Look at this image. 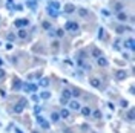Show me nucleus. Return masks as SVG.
<instances>
[{
	"label": "nucleus",
	"mask_w": 135,
	"mask_h": 133,
	"mask_svg": "<svg viewBox=\"0 0 135 133\" xmlns=\"http://www.w3.org/2000/svg\"><path fill=\"white\" fill-rule=\"evenodd\" d=\"M23 89L26 90V92H35V90H37V86H35V84H31V83H25Z\"/></svg>",
	"instance_id": "obj_6"
},
{
	"label": "nucleus",
	"mask_w": 135,
	"mask_h": 133,
	"mask_svg": "<svg viewBox=\"0 0 135 133\" xmlns=\"http://www.w3.org/2000/svg\"><path fill=\"white\" fill-rule=\"evenodd\" d=\"M20 87H22V81L20 80H14V81H12V89L18 90Z\"/></svg>",
	"instance_id": "obj_17"
},
{
	"label": "nucleus",
	"mask_w": 135,
	"mask_h": 133,
	"mask_svg": "<svg viewBox=\"0 0 135 133\" xmlns=\"http://www.w3.org/2000/svg\"><path fill=\"white\" fill-rule=\"evenodd\" d=\"M48 14H49L51 17H54V18H55L57 15H58V12H57L55 9H52V8H49V6H48Z\"/></svg>",
	"instance_id": "obj_20"
},
{
	"label": "nucleus",
	"mask_w": 135,
	"mask_h": 133,
	"mask_svg": "<svg viewBox=\"0 0 135 133\" xmlns=\"http://www.w3.org/2000/svg\"><path fill=\"white\" fill-rule=\"evenodd\" d=\"M28 23H29V21H28L26 18H18V20L14 21V26L18 28V29H23L25 26H28Z\"/></svg>",
	"instance_id": "obj_4"
},
{
	"label": "nucleus",
	"mask_w": 135,
	"mask_h": 133,
	"mask_svg": "<svg viewBox=\"0 0 135 133\" xmlns=\"http://www.w3.org/2000/svg\"><path fill=\"white\" fill-rule=\"evenodd\" d=\"M32 101H38V95H35V93H34V95H32Z\"/></svg>",
	"instance_id": "obj_37"
},
{
	"label": "nucleus",
	"mask_w": 135,
	"mask_h": 133,
	"mask_svg": "<svg viewBox=\"0 0 135 133\" xmlns=\"http://www.w3.org/2000/svg\"><path fill=\"white\" fill-rule=\"evenodd\" d=\"M120 104H121V107H127V104H129V103H127L126 99H123V101L120 103Z\"/></svg>",
	"instance_id": "obj_35"
},
{
	"label": "nucleus",
	"mask_w": 135,
	"mask_h": 133,
	"mask_svg": "<svg viewBox=\"0 0 135 133\" xmlns=\"http://www.w3.org/2000/svg\"><path fill=\"white\" fill-rule=\"evenodd\" d=\"M32 133H38V132H32Z\"/></svg>",
	"instance_id": "obj_42"
},
{
	"label": "nucleus",
	"mask_w": 135,
	"mask_h": 133,
	"mask_svg": "<svg viewBox=\"0 0 135 133\" xmlns=\"http://www.w3.org/2000/svg\"><path fill=\"white\" fill-rule=\"evenodd\" d=\"M41 26H43L45 29H48V31H49V29H51V23H49V21H43V23H41Z\"/></svg>",
	"instance_id": "obj_28"
},
{
	"label": "nucleus",
	"mask_w": 135,
	"mask_h": 133,
	"mask_svg": "<svg viewBox=\"0 0 135 133\" xmlns=\"http://www.w3.org/2000/svg\"><path fill=\"white\" fill-rule=\"evenodd\" d=\"M115 78H117L118 81H123L127 78V72L126 70H117V73H115Z\"/></svg>",
	"instance_id": "obj_5"
},
{
	"label": "nucleus",
	"mask_w": 135,
	"mask_h": 133,
	"mask_svg": "<svg viewBox=\"0 0 135 133\" xmlns=\"http://www.w3.org/2000/svg\"><path fill=\"white\" fill-rule=\"evenodd\" d=\"M78 14H80V17H88V9H85V8H80L78 9Z\"/></svg>",
	"instance_id": "obj_24"
},
{
	"label": "nucleus",
	"mask_w": 135,
	"mask_h": 133,
	"mask_svg": "<svg viewBox=\"0 0 135 133\" xmlns=\"http://www.w3.org/2000/svg\"><path fill=\"white\" fill-rule=\"evenodd\" d=\"M15 9H17V11H22L23 8H22V5H17V6H15Z\"/></svg>",
	"instance_id": "obj_41"
},
{
	"label": "nucleus",
	"mask_w": 135,
	"mask_h": 133,
	"mask_svg": "<svg viewBox=\"0 0 135 133\" xmlns=\"http://www.w3.org/2000/svg\"><path fill=\"white\" fill-rule=\"evenodd\" d=\"M52 49H54V51L58 49V41H54V43H52Z\"/></svg>",
	"instance_id": "obj_34"
},
{
	"label": "nucleus",
	"mask_w": 135,
	"mask_h": 133,
	"mask_svg": "<svg viewBox=\"0 0 135 133\" xmlns=\"http://www.w3.org/2000/svg\"><path fill=\"white\" fill-rule=\"evenodd\" d=\"M49 8H52V9H55V11H58V9H60V3L55 2V0H52V2H49Z\"/></svg>",
	"instance_id": "obj_13"
},
{
	"label": "nucleus",
	"mask_w": 135,
	"mask_h": 133,
	"mask_svg": "<svg viewBox=\"0 0 135 133\" xmlns=\"http://www.w3.org/2000/svg\"><path fill=\"white\" fill-rule=\"evenodd\" d=\"M91 115H94V118H100L101 113H100V110H95V112H94V113H91Z\"/></svg>",
	"instance_id": "obj_32"
},
{
	"label": "nucleus",
	"mask_w": 135,
	"mask_h": 133,
	"mask_svg": "<svg viewBox=\"0 0 135 133\" xmlns=\"http://www.w3.org/2000/svg\"><path fill=\"white\" fill-rule=\"evenodd\" d=\"M89 83H91V86L95 87V89H100V87H101V83H100V80H98V78H91Z\"/></svg>",
	"instance_id": "obj_9"
},
{
	"label": "nucleus",
	"mask_w": 135,
	"mask_h": 133,
	"mask_svg": "<svg viewBox=\"0 0 135 133\" xmlns=\"http://www.w3.org/2000/svg\"><path fill=\"white\" fill-rule=\"evenodd\" d=\"M97 64H98L100 67H106V66L109 64V61L106 60L104 57H98V58H97Z\"/></svg>",
	"instance_id": "obj_8"
},
{
	"label": "nucleus",
	"mask_w": 135,
	"mask_h": 133,
	"mask_svg": "<svg viewBox=\"0 0 135 133\" xmlns=\"http://www.w3.org/2000/svg\"><path fill=\"white\" fill-rule=\"evenodd\" d=\"M123 3L121 2H117V3H114V11H117V12H121V9H123Z\"/></svg>",
	"instance_id": "obj_14"
},
{
	"label": "nucleus",
	"mask_w": 135,
	"mask_h": 133,
	"mask_svg": "<svg viewBox=\"0 0 135 133\" xmlns=\"http://www.w3.org/2000/svg\"><path fill=\"white\" fill-rule=\"evenodd\" d=\"M127 31H132V28H127V26H118L117 28L118 34H123V32H127Z\"/></svg>",
	"instance_id": "obj_16"
},
{
	"label": "nucleus",
	"mask_w": 135,
	"mask_h": 133,
	"mask_svg": "<svg viewBox=\"0 0 135 133\" xmlns=\"http://www.w3.org/2000/svg\"><path fill=\"white\" fill-rule=\"evenodd\" d=\"M103 31H104L103 28H100V29H98V38H103V35H104V32H103Z\"/></svg>",
	"instance_id": "obj_33"
},
{
	"label": "nucleus",
	"mask_w": 135,
	"mask_h": 133,
	"mask_svg": "<svg viewBox=\"0 0 135 133\" xmlns=\"http://www.w3.org/2000/svg\"><path fill=\"white\" fill-rule=\"evenodd\" d=\"M40 98H43V99H49V98H51V92H48V90L41 92V93H40Z\"/></svg>",
	"instance_id": "obj_22"
},
{
	"label": "nucleus",
	"mask_w": 135,
	"mask_h": 133,
	"mask_svg": "<svg viewBox=\"0 0 135 133\" xmlns=\"http://www.w3.org/2000/svg\"><path fill=\"white\" fill-rule=\"evenodd\" d=\"M68 103H69V109H72V110H80V109H81L80 103L75 101V99H72V101H68Z\"/></svg>",
	"instance_id": "obj_7"
},
{
	"label": "nucleus",
	"mask_w": 135,
	"mask_h": 133,
	"mask_svg": "<svg viewBox=\"0 0 135 133\" xmlns=\"http://www.w3.org/2000/svg\"><path fill=\"white\" fill-rule=\"evenodd\" d=\"M49 83H51L49 78H46V77H45V78H41V80H40V83H38V84H40L41 87H48V86H49Z\"/></svg>",
	"instance_id": "obj_15"
},
{
	"label": "nucleus",
	"mask_w": 135,
	"mask_h": 133,
	"mask_svg": "<svg viewBox=\"0 0 135 133\" xmlns=\"http://www.w3.org/2000/svg\"><path fill=\"white\" fill-rule=\"evenodd\" d=\"M74 11H75V6H74L72 3H68V5L65 6V12L66 14H72Z\"/></svg>",
	"instance_id": "obj_10"
},
{
	"label": "nucleus",
	"mask_w": 135,
	"mask_h": 133,
	"mask_svg": "<svg viewBox=\"0 0 135 133\" xmlns=\"http://www.w3.org/2000/svg\"><path fill=\"white\" fill-rule=\"evenodd\" d=\"M25 106H26V99L22 98L20 101H18V104L14 106V113H22V112H23V109H25Z\"/></svg>",
	"instance_id": "obj_1"
},
{
	"label": "nucleus",
	"mask_w": 135,
	"mask_h": 133,
	"mask_svg": "<svg viewBox=\"0 0 135 133\" xmlns=\"http://www.w3.org/2000/svg\"><path fill=\"white\" fill-rule=\"evenodd\" d=\"M58 115L62 116V118H69V110L68 109H62V112H60Z\"/></svg>",
	"instance_id": "obj_23"
},
{
	"label": "nucleus",
	"mask_w": 135,
	"mask_h": 133,
	"mask_svg": "<svg viewBox=\"0 0 135 133\" xmlns=\"http://www.w3.org/2000/svg\"><path fill=\"white\" fill-rule=\"evenodd\" d=\"M55 34H57V37H58V38H62L63 35H65V31H63V29H57Z\"/></svg>",
	"instance_id": "obj_27"
},
{
	"label": "nucleus",
	"mask_w": 135,
	"mask_h": 133,
	"mask_svg": "<svg viewBox=\"0 0 135 133\" xmlns=\"http://www.w3.org/2000/svg\"><path fill=\"white\" fill-rule=\"evenodd\" d=\"M71 96H72V95H71V90H68V89L63 90V93H62V99H66V101H69Z\"/></svg>",
	"instance_id": "obj_11"
},
{
	"label": "nucleus",
	"mask_w": 135,
	"mask_h": 133,
	"mask_svg": "<svg viewBox=\"0 0 135 133\" xmlns=\"http://www.w3.org/2000/svg\"><path fill=\"white\" fill-rule=\"evenodd\" d=\"M5 75H6V73H5V70H3L2 67H0V78H3V77H5Z\"/></svg>",
	"instance_id": "obj_36"
},
{
	"label": "nucleus",
	"mask_w": 135,
	"mask_h": 133,
	"mask_svg": "<svg viewBox=\"0 0 135 133\" xmlns=\"http://www.w3.org/2000/svg\"><path fill=\"white\" fill-rule=\"evenodd\" d=\"M71 95H72V96H75V98H77V96H80V90H78V89H74L72 92H71Z\"/></svg>",
	"instance_id": "obj_29"
},
{
	"label": "nucleus",
	"mask_w": 135,
	"mask_h": 133,
	"mask_svg": "<svg viewBox=\"0 0 135 133\" xmlns=\"http://www.w3.org/2000/svg\"><path fill=\"white\" fill-rule=\"evenodd\" d=\"M65 31L77 32V31H78V23H75V21H68V23L65 25Z\"/></svg>",
	"instance_id": "obj_2"
},
{
	"label": "nucleus",
	"mask_w": 135,
	"mask_h": 133,
	"mask_svg": "<svg viewBox=\"0 0 135 133\" xmlns=\"http://www.w3.org/2000/svg\"><path fill=\"white\" fill-rule=\"evenodd\" d=\"M58 119H60V115H58V113H52V115H51V121H52V122H57Z\"/></svg>",
	"instance_id": "obj_26"
},
{
	"label": "nucleus",
	"mask_w": 135,
	"mask_h": 133,
	"mask_svg": "<svg viewBox=\"0 0 135 133\" xmlns=\"http://www.w3.org/2000/svg\"><path fill=\"white\" fill-rule=\"evenodd\" d=\"M34 112H35V113H37V115H38V112H40V107L37 106V107H35V109H34Z\"/></svg>",
	"instance_id": "obj_39"
},
{
	"label": "nucleus",
	"mask_w": 135,
	"mask_h": 133,
	"mask_svg": "<svg viewBox=\"0 0 135 133\" xmlns=\"http://www.w3.org/2000/svg\"><path fill=\"white\" fill-rule=\"evenodd\" d=\"M8 40H9V41L15 40V34H12V32H9V34H8Z\"/></svg>",
	"instance_id": "obj_31"
},
{
	"label": "nucleus",
	"mask_w": 135,
	"mask_h": 133,
	"mask_svg": "<svg viewBox=\"0 0 135 133\" xmlns=\"http://www.w3.org/2000/svg\"><path fill=\"white\" fill-rule=\"evenodd\" d=\"M117 18H118V20H120V21H126V20H127V15L124 14V12H118Z\"/></svg>",
	"instance_id": "obj_21"
},
{
	"label": "nucleus",
	"mask_w": 135,
	"mask_h": 133,
	"mask_svg": "<svg viewBox=\"0 0 135 133\" xmlns=\"http://www.w3.org/2000/svg\"><path fill=\"white\" fill-rule=\"evenodd\" d=\"M18 37H20V38H26L28 37L26 29H20V31H18Z\"/></svg>",
	"instance_id": "obj_25"
},
{
	"label": "nucleus",
	"mask_w": 135,
	"mask_h": 133,
	"mask_svg": "<svg viewBox=\"0 0 135 133\" xmlns=\"http://www.w3.org/2000/svg\"><path fill=\"white\" fill-rule=\"evenodd\" d=\"M135 41H134V38H129V40H127V41H124V46H127V47H129V49H132L134 51V47H135Z\"/></svg>",
	"instance_id": "obj_12"
},
{
	"label": "nucleus",
	"mask_w": 135,
	"mask_h": 133,
	"mask_svg": "<svg viewBox=\"0 0 135 133\" xmlns=\"http://www.w3.org/2000/svg\"><path fill=\"white\" fill-rule=\"evenodd\" d=\"M127 119H129V121H134V110H129V113H127Z\"/></svg>",
	"instance_id": "obj_30"
},
{
	"label": "nucleus",
	"mask_w": 135,
	"mask_h": 133,
	"mask_svg": "<svg viewBox=\"0 0 135 133\" xmlns=\"http://www.w3.org/2000/svg\"><path fill=\"white\" fill-rule=\"evenodd\" d=\"M0 95H2V96H6V92H5V90L2 89V90H0Z\"/></svg>",
	"instance_id": "obj_40"
},
{
	"label": "nucleus",
	"mask_w": 135,
	"mask_h": 133,
	"mask_svg": "<svg viewBox=\"0 0 135 133\" xmlns=\"http://www.w3.org/2000/svg\"><path fill=\"white\" fill-rule=\"evenodd\" d=\"M80 110H81V115L83 116H89V115H91V109H89V107H81V109H80Z\"/></svg>",
	"instance_id": "obj_18"
},
{
	"label": "nucleus",
	"mask_w": 135,
	"mask_h": 133,
	"mask_svg": "<svg viewBox=\"0 0 135 133\" xmlns=\"http://www.w3.org/2000/svg\"><path fill=\"white\" fill-rule=\"evenodd\" d=\"M101 51L100 49H97V47H94V49H92V57H95V58H98V57H101Z\"/></svg>",
	"instance_id": "obj_19"
},
{
	"label": "nucleus",
	"mask_w": 135,
	"mask_h": 133,
	"mask_svg": "<svg viewBox=\"0 0 135 133\" xmlns=\"http://www.w3.org/2000/svg\"><path fill=\"white\" fill-rule=\"evenodd\" d=\"M37 122L40 124V127L41 129H45V130H49V127H51V124L48 121H45L43 119V116H40V115H37Z\"/></svg>",
	"instance_id": "obj_3"
},
{
	"label": "nucleus",
	"mask_w": 135,
	"mask_h": 133,
	"mask_svg": "<svg viewBox=\"0 0 135 133\" xmlns=\"http://www.w3.org/2000/svg\"><path fill=\"white\" fill-rule=\"evenodd\" d=\"M6 49L11 51V49H12V44H11V43H8V44H6Z\"/></svg>",
	"instance_id": "obj_38"
}]
</instances>
